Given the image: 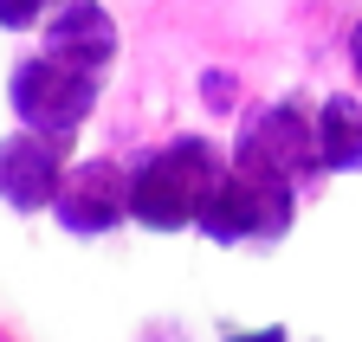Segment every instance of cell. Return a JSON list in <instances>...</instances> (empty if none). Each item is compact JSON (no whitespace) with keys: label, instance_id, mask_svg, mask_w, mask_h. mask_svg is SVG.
I'll return each mask as SVG.
<instances>
[{"label":"cell","instance_id":"obj_1","mask_svg":"<svg viewBox=\"0 0 362 342\" xmlns=\"http://www.w3.org/2000/svg\"><path fill=\"white\" fill-rule=\"evenodd\" d=\"M233 168V149L214 136H168L162 149H143L129 161V226L143 233H194L201 207Z\"/></svg>","mask_w":362,"mask_h":342},{"label":"cell","instance_id":"obj_2","mask_svg":"<svg viewBox=\"0 0 362 342\" xmlns=\"http://www.w3.org/2000/svg\"><path fill=\"white\" fill-rule=\"evenodd\" d=\"M233 168L246 175H265V181H285V188H317L330 175L324 168V149H317V110H304L298 97H272V104H252L240 116V136H233Z\"/></svg>","mask_w":362,"mask_h":342},{"label":"cell","instance_id":"obj_3","mask_svg":"<svg viewBox=\"0 0 362 342\" xmlns=\"http://www.w3.org/2000/svg\"><path fill=\"white\" fill-rule=\"evenodd\" d=\"M98 97H104V78H90V71H78V65H65L52 52H26L7 71V104L20 116V130H33V136L71 142L84 123H90Z\"/></svg>","mask_w":362,"mask_h":342},{"label":"cell","instance_id":"obj_4","mask_svg":"<svg viewBox=\"0 0 362 342\" xmlns=\"http://www.w3.org/2000/svg\"><path fill=\"white\" fill-rule=\"evenodd\" d=\"M298 220V188L246 175V168H226V181L214 188V200L201 207V239L214 245H279Z\"/></svg>","mask_w":362,"mask_h":342},{"label":"cell","instance_id":"obj_5","mask_svg":"<svg viewBox=\"0 0 362 342\" xmlns=\"http://www.w3.org/2000/svg\"><path fill=\"white\" fill-rule=\"evenodd\" d=\"M52 220L71 239H110L129 220V168L110 161V155L71 161V175H65V188L52 200Z\"/></svg>","mask_w":362,"mask_h":342},{"label":"cell","instance_id":"obj_6","mask_svg":"<svg viewBox=\"0 0 362 342\" xmlns=\"http://www.w3.org/2000/svg\"><path fill=\"white\" fill-rule=\"evenodd\" d=\"M65 175H71V142L33 136V130L0 136V207H13V213H52Z\"/></svg>","mask_w":362,"mask_h":342},{"label":"cell","instance_id":"obj_7","mask_svg":"<svg viewBox=\"0 0 362 342\" xmlns=\"http://www.w3.org/2000/svg\"><path fill=\"white\" fill-rule=\"evenodd\" d=\"M39 52H52L90 78H110L117 52H123V32H117V13L104 7V0H59V13L45 20V46Z\"/></svg>","mask_w":362,"mask_h":342},{"label":"cell","instance_id":"obj_8","mask_svg":"<svg viewBox=\"0 0 362 342\" xmlns=\"http://www.w3.org/2000/svg\"><path fill=\"white\" fill-rule=\"evenodd\" d=\"M317 149H324L330 175H362V97L330 91L317 104Z\"/></svg>","mask_w":362,"mask_h":342},{"label":"cell","instance_id":"obj_9","mask_svg":"<svg viewBox=\"0 0 362 342\" xmlns=\"http://www.w3.org/2000/svg\"><path fill=\"white\" fill-rule=\"evenodd\" d=\"M59 13V0H0V32H33Z\"/></svg>","mask_w":362,"mask_h":342},{"label":"cell","instance_id":"obj_10","mask_svg":"<svg viewBox=\"0 0 362 342\" xmlns=\"http://www.w3.org/2000/svg\"><path fill=\"white\" fill-rule=\"evenodd\" d=\"M226 342H291L285 323H265V329H240V336H226Z\"/></svg>","mask_w":362,"mask_h":342},{"label":"cell","instance_id":"obj_11","mask_svg":"<svg viewBox=\"0 0 362 342\" xmlns=\"http://www.w3.org/2000/svg\"><path fill=\"white\" fill-rule=\"evenodd\" d=\"M349 65H356V84H362V20L349 26Z\"/></svg>","mask_w":362,"mask_h":342}]
</instances>
